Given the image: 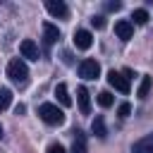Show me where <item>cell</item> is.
<instances>
[{
  "label": "cell",
  "instance_id": "obj_1",
  "mask_svg": "<svg viewBox=\"0 0 153 153\" xmlns=\"http://www.w3.org/2000/svg\"><path fill=\"white\" fill-rule=\"evenodd\" d=\"M7 76H10V81L14 84V86H26L29 84V67H26V62L22 60V57H14V60H10L7 62Z\"/></svg>",
  "mask_w": 153,
  "mask_h": 153
},
{
  "label": "cell",
  "instance_id": "obj_2",
  "mask_svg": "<svg viewBox=\"0 0 153 153\" xmlns=\"http://www.w3.org/2000/svg\"><path fill=\"white\" fill-rule=\"evenodd\" d=\"M38 117H41L45 124H62V122H65V112H62L57 105H53V103H43V105L38 108Z\"/></svg>",
  "mask_w": 153,
  "mask_h": 153
},
{
  "label": "cell",
  "instance_id": "obj_3",
  "mask_svg": "<svg viewBox=\"0 0 153 153\" xmlns=\"http://www.w3.org/2000/svg\"><path fill=\"white\" fill-rule=\"evenodd\" d=\"M108 84H110L115 91H120V93H129V79H127L124 74L115 72V69L108 72Z\"/></svg>",
  "mask_w": 153,
  "mask_h": 153
},
{
  "label": "cell",
  "instance_id": "obj_4",
  "mask_svg": "<svg viewBox=\"0 0 153 153\" xmlns=\"http://www.w3.org/2000/svg\"><path fill=\"white\" fill-rule=\"evenodd\" d=\"M98 74H100V65L96 62V60H81V65H79V76H84V79H98Z\"/></svg>",
  "mask_w": 153,
  "mask_h": 153
},
{
  "label": "cell",
  "instance_id": "obj_5",
  "mask_svg": "<svg viewBox=\"0 0 153 153\" xmlns=\"http://www.w3.org/2000/svg\"><path fill=\"white\" fill-rule=\"evenodd\" d=\"M45 10L57 19H67L69 17V10H67V5L62 0H45Z\"/></svg>",
  "mask_w": 153,
  "mask_h": 153
},
{
  "label": "cell",
  "instance_id": "obj_6",
  "mask_svg": "<svg viewBox=\"0 0 153 153\" xmlns=\"http://www.w3.org/2000/svg\"><path fill=\"white\" fill-rule=\"evenodd\" d=\"M19 53H22L26 60H33V62L41 57V53H38V45H36L31 38H24V41L19 43Z\"/></svg>",
  "mask_w": 153,
  "mask_h": 153
},
{
  "label": "cell",
  "instance_id": "obj_7",
  "mask_svg": "<svg viewBox=\"0 0 153 153\" xmlns=\"http://www.w3.org/2000/svg\"><path fill=\"white\" fill-rule=\"evenodd\" d=\"M91 43H93V36H91V31H86V29H79V31H74V45H76L79 50H88V48H91Z\"/></svg>",
  "mask_w": 153,
  "mask_h": 153
},
{
  "label": "cell",
  "instance_id": "obj_8",
  "mask_svg": "<svg viewBox=\"0 0 153 153\" xmlns=\"http://www.w3.org/2000/svg\"><path fill=\"white\" fill-rule=\"evenodd\" d=\"M76 103H79V112L81 115H88L91 112V96H88L86 86H79L76 88Z\"/></svg>",
  "mask_w": 153,
  "mask_h": 153
},
{
  "label": "cell",
  "instance_id": "obj_9",
  "mask_svg": "<svg viewBox=\"0 0 153 153\" xmlns=\"http://www.w3.org/2000/svg\"><path fill=\"white\" fill-rule=\"evenodd\" d=\"M115 33H117L122 41H129V38L134 36V24L127 22V19H120V22H115Z\"/></svg>",
  "mask_w": 153,
  "mask_h": 153
},
{
  "label": "cell",
  "instance_id": "obj_10",
  "mask_svg": "<svg viewBox=\"0 0 153 153\" xmlns=\"http://www.w3.org/2000/svg\"><path fill=\"white\" fill-rule=\"evenodd\" d=\"M57 41H60V29H57L55 24L45 22V24H43V43H45V45H53V43H57Z\"/></svg>",
  "mask_w": 153,
  "mask_h": 153
},
{
  "label": "cell",
  "instance_id": "obj_11",
  "mask_svg": "<svg viewBox=\"0 0 153 153\" xmlns=\"http://www.w3.org/2000/svg\"><path fill=\"white\" fill-rule=\"evenodd\" d=\"M131 153H153V134H146L143 139L131 143Z\"/></svg>",
  "mask_w": 153,
  "mask_h": 153
},
{
  "label": "cell",
  "instance_id": "obj_12",
  "mask_svg": "<svg viewBox=\"0 0 153 153\" xmlns=\"http://www.w3.org/2000/svg\"><path fill=\"white\" fill-rule=\"evenodd\" d=\"M69 153H88V146H86V134L81 129H74V141H72V151Z\"/></svg>",
  "mask_w": 153,
  "mask_h": 153
},
{
  "label": "cell",
  "instance_id": "obj_13",
  "mask_svg": "<svg viewBox=\"0 0 153 153\" xmlns=\"http://www.w3.org/2000/svg\"><path fill=\"white\" fill-rule=\"evenodd\" d=\"M91 134L98 136V139H105V136H108V127H105L103 115H96V120L91 122Z\"/></svg>",
  "mask_w": 153,
  "mask_h": 153
},
{
  "label": "cell",
  "instance_id": "obj_14",
  "mask_svg": "<svg viewBox=\"0 0 153 153\" xmlns=\"http://www.w3.org/2000/svg\"><path fill=\"white\" fill-rule=\"evenodd\" d=\"M55 96H57V100H60L65 108L72 105V96H69V91H67V84H57V86H55Z\"/></svg>",
  "mask_w": 153,
  "mask_h": 153
},
{
  "label": "cell",
  "instance_id": "obj_15",
  "mask_svg": "<svg viewBox=\"0 0 153 153\" xmlns=\"http://www.w3.org/2000/svg\"><path fill=\"white\" fill-rule=\"evenodd\" d=\"M151 86H153V76H143V79H141V84H139V91H136V96H139V98L143 100V98L148 96Z\"/></svg>",
  "mask_w": 153,
  "mask_h": 153
},
{
  "label": "cell",
  "instance_id": "obj_16",
  "mask_svg": "<svg viewBox=\"0 0 153 153\" xmlns=\"http://www.w3.org/2000/svg\"><path fill=\"white\" fill-rule=\"evenodd\" d=\"M10 103H12V91L10 88H0V112L7 110Z\"/></svg>",
  "mask_w": 153,
  "mask_h": 153
},
{
  "label": "cell",
  "instance_id": "obj_17",
  "mask_svg": "<svg viewBox=\"0 0 153 153\" xmlns=\"http://www.w3.org/2000/svg\"><path fill=\"white\" fill-rule=\"evenodd\" d=\"M112 100H115V98H112V93H110V91H100V93H98V103H100L103 108H110V105H112Z\"/></svg>",
  "mask_w": 153,
  "mask_h": 153
},
{
  "label": "cell",
  "instance_id": "obj_18",
  "mask_svg": "<svg viewBox=\"0 0 153 153\" xmlns=\"http://www.w3.org/2000/svg\"><path fill=\"white\" fill-rule=\"evenodd\" d=\"M131 19H134L136 24H146V22H148V12H146V10H134V12H131Z\"/></svg>",
  "mask_w": 153,
  "mask_h": 153
},
{
  "label": "cell",
  "instance_id": "obj_19",
  "mask_svg": "<svg viewBox=\"0 0 153 153\" xmlns=\"http://www.w3.org/2000/svg\"><path fill=\"white\" fill-rule=\"evenodd\" d=\"M129 112H131V105H129V103H122V105L117 108V115H120V117H129Z\"/></svg>",
  "mask_w": 153,
  "mask_h": 153
},
{
  "label": "cell",
  "instance_id": "obj_20",
  "mask_svg": "<svg viewBox=\"0 0 153 153\" xmlns=\"http://www.w3.org/2000/svg\"><path fill=\"white\" fill-rule=\"evenodd\" d=\"M45 153H67V151H65V146H62V143H50Z\"/></svg>",
  "mask_w": 153,
  "mask_h": 153
},
{
  "label": "cell",
  "instance_id": "obj_21",
  "mask_svg": "<svg viewBox=\"0 0 153 153\" xmlns=\"http://www.w3.org/2000/svg\"><path fill=\"white\" fill-rule=\"evenodd\" d=\"M91 24H93L96 29H103V26H105V17H103V14H98V17H93V19H91Z\"/></svg>",
  "mask_w": 153,
  "mask_h": 153
},
{
  "label": "cell",
  "instance_id": "obj_22",
  "mask_svg": "<svg viewBox=\"0 0 153 153\" xmlns=\"http://www.w3.org/2000/svg\"><path fill=\"white\" fill-rule=\"evenodd\" d=\"M105 10H110V12H117V10H122V2H105Z\"/></svg>",
  "mask_w": 153,
  "mask_h": 153
},
{
  "label": "cell",
  "instance_id": "obj_23",
  "mask_svg": "<svg viewBox=\"0 0 153 153\" xmlns=\"http://www.w3.org/2000/svg\"><path fill=\"white\" fill-rule=\"evenodd\" d=\"M14 112H17V115H24V112H26V105H24V103H19V105L14 108Z\"/></svg>",
  "mask_w": 153,
  "mask_h": 153
},
{
  "label": "cell",
  "instance_id": "obj_24",
  "mask_svg": "<svg viewBox=\"0 0 153 153\" xmlns=\"http://www.w3.org/2000/svg\"><path fill=\"white\" fill-rule=\"evenodd\" d=\"M0 139H2V127H0Z\"/></svg>",
  "mask_w": 153,
  "mask_h": 153
}]
</instances>
